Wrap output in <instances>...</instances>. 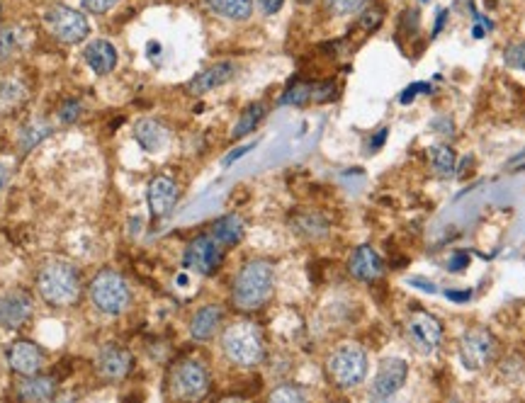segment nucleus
<instances>
[{"label": "nucleus", "mask_w": 525, "mask_h": 403, "mask_svg": "<svg viewBox=\"0 0 525 403\" xmlns=\"http://www.w3.org/2000/svg\"><path fill=\"white\" fill-rule=\"evenodd\" d=\"M272 287H275V272L271 262H246L234 279V292H231L234 307L239 311H258L272 297Z\"/></svg>", "instance_id": "1"}, {"label": "nucleus", "mask_w": 525, "mask_h": 403, "mask_svg": "<svg viewBox=\"0 0 525 403\" xmlns=\"http://www.w3.org/2000/svg\"><path fill=\"white\" fill-rule=\"evenodd\" d=\"M37 289L51 307H71L80 297L78 270L69 262H49L37 277Z\"/></svg>", "instance_id": "2"}, {"label": "nucleus", "mask_w": 525, "mask_h": 403, "mask_svg": "<svg viewBox=\"0 0 525 403\" xmlns=\"http://www.w3.org/2000/svg\"><path fill=\"white\" fill-rule=\"evenodd\" d=\"M222 350L224 355L239 367L261 364L265 348H262V335L258 325L251 321H236V324L226 325L222 335Z\"/></svg>", "instance_id": "3"}, {"label": "nucleus", "mask_w": 525, "mask_h": 403, "mask_svg": "<svg viewBox=\"0 0 525 403\" xmlns=\"http://www.w3.org/2000/svg\"><path fill=\"white\" fill-rule=\"evenodd\" d=\"M328 380L338 389H355L367 377V355L358 343H345L331 353L327 362Z\"/></svg>", "instance_id": "4"}, {"label": "nucleus", "mask_w": 525, "mask_h": 403, "mask_svg": "<svg viewBox=\"0 0 525 403\" xmlns=\"http://www.w3.org/2000/svg\"><path fill=\"white\" fill-rule=\"evenodd\" d=\"M90 299L97 311H103L107 316H120L122 311H127L132 294H129L127 282L117 272L103 270L90 285Z\"/></svg>", "instance_id": "5"}, {"label": "nucleus", "mask_w": 525, "mask_h": 403, "mask_svg": "<svg viewBox=\"0 0 525 403\" xmlns=\"http://www.w3.org/2000/svg\"><path fill=\"white\" fill-rule=\"evenodd\" d=\"M44 24L49 32L64 44H78L90 34L86 15H80L78 10L69 8V5H51L44 13Z\"/></svg>", "instance_id": "6"}, {"label": "nucleus", "mask_w": 525, "mask_h": 403, "mask_svg": "<svg viewBox=\"0 0 525 403\" xmlns=\"http://www.w3.org/2000/svg\"><path fill=\"white\" fill-rule=\"evenodd\" d=\"M496 350H499V343L493 338V333L486 328H470L460 338L462 364L472 371L484 370L486 364H492Z\"/></svg>", "instance_id": "7"}, {"label": "nucleus", "mask_w": 525, "mask_h": 403, "mask_svg": "<svg viewBox=\"0 0 525 403\" xmlns=\"http://www.w3.org/2000/svg\"><path fill=\"white\" fill-rule=\"evenodd\" d=\"M224 261V245L216 241L212 234H202L195 241H190L188 251H185L183 265L198 275H215L216 270L222 268Z\"/></svg>", "instance_id": "8"}, {"label": "nucleus", "mask_w": 525, "mask_h": 403, "mask_svg": "<svg viewBox=\"0 0 525 403\" xmlns=\"http://www.w3.org/2000/svg\"><path fill=\"white\" fill-rule=\"evenodd\" d=\"M406 333L409 340L414 343V348L423 355H430L440 348L443 343V325L436 316H430L426 311H414L409 321H406Z\"/></svg>", "instance_id": "9"}, {"label": "nucleus", "mask_w": 525, "mask_h": 403, "mask_svg": "<svg viewBox=\"0 0 525 403\" xmlns=\"http://www.w3.org/2000/svg\"><path fill=\"white\" fill-rule=\"evenodd\" d=\"M406 377H409V364L401 357H387L377 370V377L370 387V396L374 401H387L404 387Z\"/></svg>", "instance_id": "10"}, {"label": "nucleus", "mask_w": 525, "mask_h": 403, "mask_svg": "<svg viewBox=\"0 0 525 403\" xmlns=\"http://www.w3.org/2000/svg\"><path fill=\"white\" fill-rule=\"evenodd\" d=\"M209 389V374L199 362H180L173 370V394L178 398H199Z\"/></svg>", "instance_id": "11"}, {"label": "nucleus", "mask_w": 525, "mask_h": 403, "mask_svg": "<svg viewBox=\"0 0 525 403\" xmlns=\"http://www.w3.org/2000/svg\"><path fill=\"white\" fill-rule=\"evenodd\" d=\"M8 364L10 370L17 371V374L32 377V374H37L41 370V364H44V353L34 343H30V340H17L8 350Z\"/></svg>", "instance_id": "12"}, {"label": "nucleus", "mask_w": 525, "mask_h": 403, "mask_svg": "<svg viewBox=\"0 0 525 403\" xmlns=\"http://www.w3.org/2000/svg\"><path fill=\"white\" fill-rule=\"evenodd\" d=\"M30 314H32L30 294L20 292V289L0 294V325L3 328H20L30 318Z\"/></svg>", "instance_id": "13"}, {"label": "nucleus", "mask_w": 525, "mask_h": 403, "mask_svg": "<svg viewBox=\"0 0 525 403\" xmlns=\"http://www.w3.org/2000/svg\"><path fill=\"white\" fill-rule=\"evenodd\" d=\"M350 275L360 279V282H374V279H380L384 272L382 258L374 253L370 245H360L355 253L350 255L348 262Z\"/></svg>", "instance_id": "14"}, {"label": "nucleus", "mask_w": 525, "mask_h": 403, "mask_svg": "<svg viewBox=\"0 0 525 403\" xmlns=\"http://www.w3.org/2000/svg\"><path fill=\"white\" fill-rule=\"evenodd\" d=\"M234 73H236V69H234L231 61H219V64L209 66V69H205L202 73H198V76L188 83V93H192V96H205L209 90H215V87H222L224 83H229V80L234 78Z\"/></svg>", "instance_id": "15"}, {"label": "nucleus", "mask_w": 525, "mask_h": 403, "mask_svg": "<svg viewBox=\"0 0 525 403\" xmlns=\"http://www.w3.org/2000/svg\"><path fill=\"white\" fill-rule=\"evenodd\" d=\"M146 197H149V206H152L153 216H166V214H170L175 202H178V185L170 178H166V175H159L149 185V195Z\"/></svg>", "instance_id": "16"}, {"label": "nucleus", "mask_w": 525, "mask_h": 403, "mask_svg": "<svg viewBox=\"0 0 525 403\" xmlns=\"http://www.w3.org/2000/svg\"><path fill=\"white\" fill-rule=\"evenodd\" d=\"M132 355L127 350L115 348V345H107V348L100 353L97 357V370L103 374L105 380H122L129 370H132Z\"/></svg>", "instance_id": "17"}, {"label": "nucleus", "mask_w": 525, "mask_h": 403, "mask_svg": "<svg viewBox=\"0 0 525 403\" xmlns=\"http://www.w3.org/2000/svg\"><path fill=\"white\" fill-rule=\"evenodd\" d=\"M83 56H86V64L100 76H107L117 66V49L105 40H96L93 44H88Z\"/></svg>", "instance_id": "18"}, {"label": "nucleus", "mask_w": 525, "mask_h": 403, "mask_svg": "<svg viewBox=\"0 0 525 403\" xmlns=\"http://www.w3.org/2000/svg\"><path fill=\"white\" fill-rule=\"evenodd\" d=\"M222 316H224L222 307H216V304L202 307L198 314L192 316L190 335L195 340H209L216 333V328L222 325Z\"/></svg>", "instance_id": "19"}, {"label": "nucleus", "mask_w": 525, "mask_h": 403, "mask_svg": "<svg viewBox=\"0 0 525 403\" xmlns=\"http://www.w3.org/2000/svg\"><path fill=\"white\" fill-rule=\"evenodd\" d=\"M56 394V381L51 377H27L24 381H20V387H17V396L23 398V401H49V398H54Z\"/></svg>", "instance_id": "20"}, {"label": "nucleus", "mask_w": 525, "mask_h": 403, "mask_svg": "<svg viewBox=\"0 0 525 403\" xmlns=\"http://www.w3.org/2000/svg\"><path fill=\"white\" fill-rule=\"evenodd\" d=\"M246 234V224L241 219L239 214H226L222 216L219 222H215L212 226V236L224 245V248H231V245H236Z\"/></svg>", "instance_id": "21"}, {"label": "nucleus", "mask_w": 525, "mask_h": 403, "mask_svg": "<svg viewBox=\"0 0 525 403\" xmlns=\"http://www.w3.org/2000/svg\"><path fill=\"white\" fill-rule=\"evenodd\" d=\"M136 142L142 143L143 151H149V153H156L168 143V132L166 127H161L159 122H153V119H142L134 129Z\"/></svg>", "instance_id": "22"}, {"label": "nucleus", "mask_w": 525, "mask_h": 403, "mask_svg": "<svg viewBox=\"0 0 525 403\" xmlns=\"http://www.w3.org/2000/svg\"><path fill=\"white\" fill-rule=\"evenodd\" d=\"M209 10L224 20L244 23L253 15V0H207Z\"/></svg>", "instance_id": "23"}, {"label": "nucleus", "mask_w": 525, "mask_h": 403, "mask_svg": "<svg viewBox=\"0 0 525 403\" xmlns=\"http://www.w3.org/2000/svg\"><path fill=\"white\" fill-rule=\"evenodd\" d=\"M292 231L309 238V241H317V238L327 236L328 224L318 214H297V216H292Z\"/></svg>", "instance_id": "24"}, {"label": "nucleus", "mask_w": 525, "mask_h": 403, "mask_svg": "<svg viewBox=\"0 0 525 403\" xmlns=\"http://www.w3.org/2000/svg\"><path fill=\"white\" fill-rule=\"evenodd\" d=\"M265 117V105L262 103H253L248 105L246 110L241 112L239 122H236V127H234V139H244V136H248L251 132H255V127L261 124V119Z\"/></svg>", "instance_id": "25"}, {"label": "nucleus", "mask_w": 525, "mask_h": 403, "mask_svg": "<svg viewBox=\"0 0 525 403\" xmlns=\"http://www.w3.org/2000/svg\"><path fill=\"white\" fill-rule=\"evenodd\" d=\"M428 159L430 166L438 170V175L450 178L455 173V151L450 146H430Z\"/></svg>", "instance_id": "26"}, {"label": "nucleus", "mask_w": 525, "mask_h": 403, "mask_svg": "<svg viewBox=\"0 0 525 403\" xmlns=\"http://www.w3.org/2000/svg\"><path fill=\"white\" fill-rule=\"evenodd\" d=\"M304 398H307V394L299 387H295V384H280L271 394V401L275 403H297L304 401Z\"/></svg>", "instance_id": "27"}, {"label": "nucleus", "mask_w": 525, "mask_h": 403, "mask_svg": "<svg viewBox=\"0 0 525 403\" xmlns=\"http://www.w3.org/2000/svg\"><path fill=\"white\" fill-rule=\"evenodd\" d=\"M365 5V0H327V8L334 13L336 17H345L358 13Z\"/></svg>", "instance_id": "28"}, {"label": "nucleus", "mask_w": 525, "mask_h": 403, "mask_svg": "<svg viewBox=\"0 0 525 403\" xmlns=\"http://www.w3.org/2000/svg\"><path fill=\"white\" fill-rule=\"evenodd\" d=\"M309 100H311V86H307V83H297V86H292L290 90H287L280 103L282 105H304V103H309Z\"/></svg>", "instance_id": "29"}, {"label": "nucleus", "mask_w": 525, "mask_h": 403, "mask_svg": "<svg viewBox=\"0 0 525 403\" xmlns=\"http://www.w3.org/2000/svg\"><path fill=\"white\" fill-rule=\"evenodd\" d=\"M506 64L516 71L525 73V41H518V44H511L506 49Z\"/></svg>", "instance_id": "30"}, {"label": "nucleus", "mask_w": 525, "mask_h": 403, "mask_svg": "<svg viewBox=\"0 0 525 403\" xmlns=\"http://www.w3.org/2000/svg\"><path fill=\"white\" fill-rule=\"evenodd\" d=\"M17 47V34L13 30H0V64L8 61Z\"/></svg>", "instance_id": "31"}, {"label": "nucleus", "mask_w": 525, "mask_h": 403, "mask_svg": "<svg viewBox=\"0 0 525 403\" xmlns=\"http://www.w3.org/2000/svg\"><path fill=\"white\" fill-rule=\"evenodd\" d=\"M117 3H120V0H83L86 10L88 13H93V15H105V13H110Z\"/></svg>", "instance_id": "32"}, {"label": "nucleus", "mask_w": 525, "mask_h": 403, "mask_svg": "<svg viewBox=\"0 0 525 403\" xmlns=\"http://www.w3.org/2000/svg\"><path fill=\"white\" fill-rule=\"evenodd\" d=\"M380 23H382V10L380 8L367 10L365 15H363V20H360V24H363L365 30H374Z\"/></svg>", "instance_id": "33"}, {"label": "nucleus", "mask_w": 525, "mask_h": 403, "mask_svg": "<svg viewBox=\"0 0 525 403\" xmlns=\"http://www.w3.org/2000/svg\"><path fill=\"white\" fill-rule=\"evenodd\" d=\"M467 262H470L467 253H455L453 258L447 261V270H450V272H460V270L467 268Z\"/></svg>", "instance_id": "34"}, {"label": "nucleus", "mask_w": 525, "mask_h": 403, "mask_svg": "<svg viewBox=\"0 0 525 403\" xmlns=\"http://www.w3.org/2000/svg\"><path fill=\"white\" fill-rule=\"evenodd\" d=\"M419 90H430V87L426 86V83H416V86L406 87L404 96L399 97V103H401V105H409V103H411V100H414L416 96H419Z\"/></svg>", "instance_id": "35"}, {"label": "nucleus", "mask_w": 525, "mask_h": 403, "mask_svg": "<svg viewBox=\"0 0 525 403\" xmlns=\"http://www.w3.org/2000/svg\"><path fill=\"white\" fill-rule=\"evenodd\" d=\"M78 114H80L78 103H66L64 107H61V114H59V117L64 119V122H73V119H78Z\"/></svg>", "instance_id": "36"}, {"label": "nucleus", "mask_w": 525, "mask_h": 403, "mask_svg": "<svg viewBox=\"0 0 525 403\" xmlns=\"http://www.w3.org/2000/svg\"><path fill=\"white\" fill-rule=\"evenodd\" d=\"M282 3H285V0H258V5H261V10L265 15H275V13L282 8Z\"/></svg>", "instance_id": "37"}, {"label": "nucleus", "mask_w": 525, "mask_h": 403, "mask_svg": "<svg viewBox=\"0 0 525 403\" xmlns=\"http://www.w3.org/2000/svg\"><path fill=\"white\" fill-rule=\"evenodd\" d=\"M253 146H255V143H248V146H241V149H236L234 153H231V156H226V159H224V166H231V163H234L236 159H241V156H246L248 151L253 149Z\"/></svg>", "instance_id": "38"}, {"label": "nucleus", "mask_w": 525, "mask_h": 403, "mask_svg": "<svg viewBox=\"0 0 525 403\" xmlns=\"http://www.w3.org/2000/svg\"><path fill=\"white\" fill-rule=\"evenodd\" d=\"M384 139H387V129H380V132H377V136H374L373 142H370V149L373 151L380 149V146L384 143Z\"/></svg>", "instance_id": "39"}, {"label": "nucleus", "mask_w": 525, "mask_h": 403, "mask_svg": "<svg viewBox=\"0 0 525 403\" xmlns=\"http://www.w3.org/2000/svg\"><path fill=\"white\" fill-rule=\"evenodd\" d=\"M411 285H421L423 292H430V294L438 292V287L433 285V282H426V279H419V277H416V279H411Z\"/></svg>", "instance_id": "40"}, {"label": "nucleus", "mask_w": 525, "mask_h": 403, "mask_svg": "<svg viewBox=\"0 0 525 403\" xmlns=\"http://www.w3.org/2000/svg\"><path fill=\"white\" fill-rule=\"evenodd\" d=\"M443 23H446V10H440V13H438V23H436V30H433V34L440 32V27H443Z\"/></svg>", "instance_id": "41"}, {"label": "nucleus", "mask_w": 525, "mask_h": 403, "mask_svg": "<svg viewBox=\"0 0 525 403\" xmlns=\"http://www.w3.org/2000/svg\"><path fill=\"white\" fill-rule=\"evenodd\" d=\"M447 297H450V299H455V301H465V299H470V292H465V294L447 292Z\"/></svg>", "instance_id": "42"}, {"label": "nucleus", "mask_w": 525, "mask_h": 403, "mask_svg": "<svg viewBox=\"0 0 525 403\" xmlns=\"http://www.w3.org/2000/svg\"><path fill=\"white\" fill-rule=\"evenodd\" d=\"M5 178H8V175H5V168L0 166V188L5 185Z\"/></svg>", "instance_id": "43"}, {"label": "nucleus", "mask_w": 525, "mask_h": 403, "mask_svg": "<svg viewBox=\"0 0 525 403\" xmlns=\"http://www.w3.org/2000/svg\"><path fill=\"white\" fill-rule=\"evenodd\" d=\"M297 3H311V0H297Z\"/></svg>", "instance_id": "44"}]
</instances>
